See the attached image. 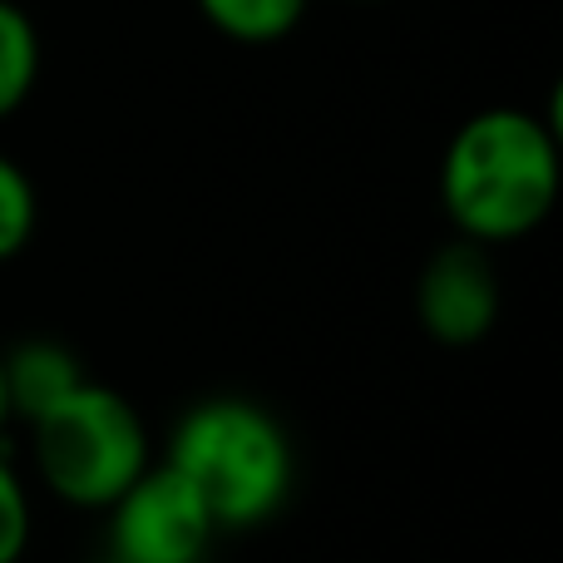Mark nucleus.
<instances>
[{
	"label": "nucleus",
	"mask_w": 563,
	"mask_h": 563,
	"mask_svg": "<svg viewBox=\"0 0 563 563\" xmlns=\"http://www.w3.org/2000/svg\"><path fill=\"white\" fill-rule=\"evenodd\" d=\"M361 5H366V0H361Z\"/></svg>",
	"instance_id": "13"
},
{
	"label": "nucleus",
	"mask_w": 563,
	"mask_h": 563,
	"mask_svg": "<svg viewBox=\"0 0 563 563\" xmlns=\"http://www.w3.org/2000/svg\"><path fill=\"white\" fill-rule=\"evenodd\" d=\"M559 203V134L515 104L470 114L440 158V208L465 243L505 247L539 233Z\"/></svg>",
	"instance_id": "1"
},
{
	"label": "nucleus",
	"mask_w": 563,
	"mask_h": 563,
	"mask_svg": "<svg viewBox=\"0 0 563 563\" xmlns=\"http://www.w3.org/2000/svg\"><path fill=\"white\" fill-rule=\"evenodd\" d=\"M499 273L489 263V247L479 243H455L435 247L430 263L420 267L416 282V317L420 331H426L435 346L465 351L479 346V341L495 331L499 321Z\"/></svg>",
	"instance_id": "5"
},
{
	"label": "nucleus",
	"mask_w": 563,
	"mask_h": 563,
	"mask_svg": "<svg viewBox=\"0 0 563 563\" xmlns=\"http://www.w3.org/2000/svg\"><path fill=\"white\" fill-rule=\"evenodd\" d=\"M164 465L194 485L218 534H243L277 519L297 485V450L287 426L247 396L194 400L174 420Z\"/></svg>",
	"instance_id": "2"
},
{
	"label": "nucleus",
	"mask_w": 563,
	"mask_h": 563,
	"mask_svg": "<svg viewBox=\"0 0 563 563\" xmlns=\"http://www.w3.org/2000/svg\"><path fill=\"white\" fill-rule=\"evenodd\" d=\"M0 366H5V390H10V410H15V426H30L45 410H55L65 396H75L89 380L85 361L75 346H65L59 336H25L15 346L0 351Z\"/></svg>",
	"instance_id": "6"
},
{
	"label": "nucleus",
	"mask_w": 563,
	"mask_h": 563,
	"mask_svg": "<svg viewBox=\"0 0 563 563\" xmlns=\"http://www.w3.org/2000/svg\"><path fill=\"white\" fill-rule=\"evenodd\" d=\"M218 525L208 505L164 460L104 509V554L119 563H208Z\"/></svg>",
	"instance_id": "4"
},
{
	"label": "nucleus",
	"mask_w": 563,
	"mask_h": 563,
	"mask_svg": "<svg viewBox=\"0 0 563 563\" xmlns=\"http://www.w3.org/2000/svg\"><path fill=\"white\" fill-rule=\"evenodd\" d=\"M35 184L10 154H0V263H15L35 238Z\"/></svg>",
	"instance_id": "10"
},
{
	"label": "nucleus",
	"mask_w": 563,
	"mask_h": 563,
	"mask_svg": "<svg viewBox=\"0 0 563 563\" xmlns=\"http://www.w3.org/2000/svg\"><path fill=\"white\" fill-rule=\"evenodd\" d=\"M35 539V489L0 445V563H25Z\"/></svg>",
	"instance_id": "9"
},
{
	"label": "nucleus",
	"mask_w": 563,
	"mask_h": 563,
	"mask_svg": "<svg viewBox=\"0 0 563 563\" xmlns=\"http://www.w3.org/2000/svg\"><path fill=\"white\" fill-rule=\"evenodd\" d=\"M79 563H119V559H109V554H95V559H79Z\"/></svg>",
	"instance_id": "12"
},
{
	"label": "nucleus",
	"mask_w": 563,
	"mask_h": 563,
	"mask_svg": "<svg viewBox=\"0 0 563 563\" xmlns=\"http://www.w3.org/2000/svg\"><path fill=\"white\" fill-rule=\"evenodd\" d=\"M25 430L35 485L79 515H104L154 465V435L144 410L95 376Z\"/></svg>",
	"instance_id": "3"
},
{
	"label": "nucleus",
	"mask_w": 563,
	"mask_h": 563,
	"mask_svg": "<svg viewBox=\"0 0 563 563\" xmlns=\"http://www.w3.org/2000/svg\"><path fill=\"white\" fill-rule=\"evenodd\" d=\"M15 430V410H10V390H5V366H0V445Z\"/></svg>",
	"instance_id": "11"
},
{
	"label": "nucleus",
	"mask_w": 563,
	"mask_h": 563,
	"mask_svg": "<svg viewBox=\"0 0 563 563\" xmlns=\"http://www.w3.org/2000/svg\"><path fill=\"white\" fill-rule=\"evenodd\" d=\"M218 35L238 45H277L307 15V0H194Z\"/></svg>",
	"instance_id": "7"
},
{
	"label": "nucleus",
	"mask_w": 563,
	"mask_h": 563,
	"mask_svg": "<svg viewBox=\"0 0 563 563\" xmlns=\"http://www.w3.org/2000/svg\"><path fill=\"white\" fill-rule=\"evenodd\" d=\"M35 79H40L35 20H30L15 0H0V119H10L25 104Z\"/></svg>",
	"instance_id": "8"
}]
</instances>
